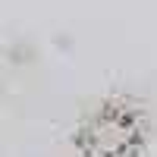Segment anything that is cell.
<instances>
[{"label":"cell","instance_id":"obj_1","mask_svg":"<svg viewBox=\"0 0 157 157\" xmlns=\"http://www.w3.org/2000/svg\"><path fill=\"white\" fill-rule=\"evenodd\" d=\"M75 145L85 157H138L145 145V116L129 101H107L82 123Z\"/></svg>","mask_w":157,"mask_h":157}]
</instances>
